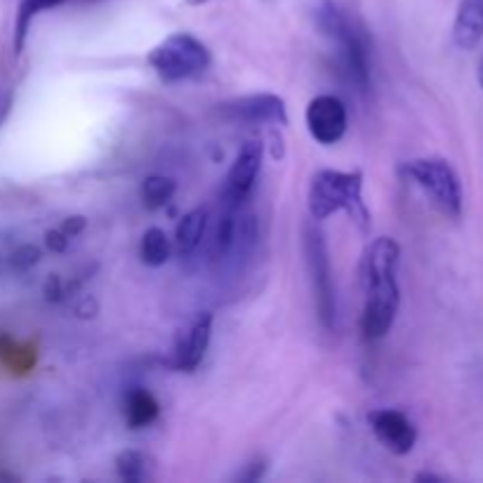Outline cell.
Masks as SVG:
<instances>
[{"label":"cell","mask_w":483,"mask_h":483,"mask_svg":"<svg viewBox=\"0 0 483 483\" xmlns=\"http://www.w3.org/2000/svg\"><path fill=\"white\" fill-rule=\"evenodd\" d=\"M398 262L401 248L389 236L368 243L361 257V288H363V317L361 330L366 340H382L397 321L401 291H398Z\"/></svg>","instance_id":"cell-1"},{"label":"cell","mask_w":483,"mask_h":483,"mask_svg":"<svg viewBox=\"0 0 483 483\" xmlns=\"http://www.w3.org/2000/svg\"><path fill=\"white\" fill-rule=\"evenodd\" d=\"M314 24L335 45L342 71L359 93L371 90V43L366 29L342 10L335 0H318L314 5Z\"/></svg>","instance_id":"cell-2"},{"label":"cell","mask_w":483,"mask_h":483,"mask_svg":"<svg viewBox=\"0 0 483 483\" xmlns=\"http://www.w3.org/2000/svg\"><path fill=\"white\" fill-rule=\"evenodd\" d=\"M347 212L361 231L371 227V210L363 201V174L359 170H318L309 184V215L323 222Z\"/></svg>","instance_id":"cell-3"},{"label":"cell","mask_w":483,"mask_h":483,"mask_svg":"<svg viewBox=\"0 0 483 483\" xmlns=\"http://www.w3.org/2000/svg\"><path fill=\"white\" fill-rule=\"evenodd\" d=\"M147 62L163 83H182L208 71L212 57L199 38L186 31H177L156 45L147 57Z\"/></svg>","instance_id":"cell-4"},{"label":"cell","mask_w":483,"mask_h":483,"mask_svg":"<svg viewBox=\"0 0 483 483\" xmlns=\"http://www.w3.org/2000/svg\"><path fill=\"white\" fill-rule=\"evenodd\" d=\"M403 173L410 182L420 186L441 215L452 222L462 217L465 193H462V182L451 163L443 158H416L403 165Z\"/></svg>","instance_id":"cell-5"},{"label":"cell","mask_w":483,"mask_h":483,"mask_svg":"<svg viewBox=\"0 0 483 483\" xmlns=\"http://www.w3.org/2000/svg\"><path fill=\"white\" fill-rule=\"evenodd\" d=\"M304 255H307V267H309L318 318H321L323 328L333 330L335 317H337V300H335L328 246H326L323 234L317 227H307V229H304Z\"/></svg>","instance_id":"cell-6"},{"label":"cell","mask_w":483,"mask_h":483,"mask_svg":"<svg viewBox=\"0 0 483 483\" xmlns=\"http://www.w3.org/2000/svg\"><path fill=\"white\" fill-rule=\"evenodd\" d=\"M304 123H307V130H309L314 142L323 144V147H333L347 132V106L342 104L340 97H335V94H318L307 104Z\"/></svg>","instance_id":"cell-7"},{"label":"cell","mask_w":483,"mask_h":483,"mask_svg":"<svg viewBox=\"0 0 483 483\" xmlns=\"http://www.w3.org/2000/svg\"><path fill=\"white\" fill-rule=\"evenodd\" d=\"M262 156H264V144L257 142V139H248L238 149L229 173H227V180H224V201H227V205L236 208L253 193L262 170Z\"/></svg>","instance_id":"cell-8"},{"label":"cell","mask_w":483,"mask_h":483,"mask_svg":"<svg viewBox=\"0 0 483 483\" xmlns=\"http://www.w3.org/2000/svg\"><path fill=\"white\" fill-rule=\"evenodd\" d=\"M219 106H222L219 112L231 121H243V123L253 125H279V128L288 125V106L279 94H246V97H236V100L224 102Z\"/></svg>","instance_id":"cell-9"},{"label":"cell","mask_w":483,"mask_h":483,"mask_svg":"<svg viewBox=\"0 0 483 483\" xmlns=\"http://www.w3.org/2000/svg\"><path fill=\"white\" fill-rule=\"evenodd\" d=\"M368 425H371L372 434L378 436L380 443L394 455H408L416 448L417 429L408 417L403 416L401 410H372V413H368Z\"/></svg>","instance_id":"cell-10"},{"label":"cell","mask_w":483,"mask_h":483,"mask_svg":"<svg viewBox=\"0 0 483 483\" xmlns=\"http://www.w3.org/2000/svg\"><path fill=\"white\" fill-rule=\"evenodd\" d=\"M212 340V314L203 311L193 318L192 326L180 333L173 349V368L180 372H193L203 363Z\"/></svg>","instance_id":"cell-11"},{"label":"cell","mask_w":483,"mask_h":483,"mask_svg":"<svg viewBox=\"0 0 483 483\" xmlns=\"http://www.w3.org/2000/svg\"><path fill=\"white\" fill-rule=\"evenodd\" d=\"M483 40V0H462L452 22V43L471 52Z\"/></svg>","instance_id":"cell-12"},{"label":"cell","mask_w":483,"mask_h":483,"mask_svg":"<svg viewBox=\"0 0 483 483\" xmlns=\"http://www.w3.org/2000/svg\"><path fill=\"white\" fill-rule=\"evenodd\" d=\"M125 422L130 429H144L154 425L158 413H161V406L156 401V397L149 389L144 387H132L128 394H125Z\"/></svg>","instance_id":"cell-13"},{"label":"cell","mask_w":483,"mask_h":483,"mask_svg":"<svg viewBox=\"0 0 483 483\" xmlns=\"http://www.w3.org/2000/svg\"><path fill=\"white\" fill-rule=\"evenodd\" d=\"M205 229H208V215H205L203 208L186 212L177 222V229H174V250H177V255L189 257V255L196 253L205 238Z\"/></svg>","instance_id":"cell-14"},{"label":"cell","mask_w":483,"mask_h":483,"mask_svg":"<svg viewBox=\"0 0 483 483\" xmlns=\"http://www.w3.org/2000/svg\"><path fill=\"white\" fill-rule=\"evenodd\" d=\"M64 3H68V0H22V3H19L13 36L14 55H22V52H24L26 38H29V31H31L33 19L40 13H45V10H55V7L64 5Z\"/></svg>","instance_id":"cell-15"},{"label":"cell","mask_w":483,"mask_h":483,"mask_svg":"<svg viewBox=\"0 0 483 483\" xmlns=\"http://www.w3.org/2000/svg\"><path fill=\"white\" fill-rule=\"evenodd\" d=\"M236 234H238V219H236L231 205L219 217L215 231L210 238V257L215 262H222L224 257H229L231 250L236 248Z\"/></svg>","instance_id":"cell-16"},{"label":"cell","mask_w":483,"mask_h":483,"mask_svg":"<svg viewBox=\"0 0 483 483\" xmlns=\"http://www.w3.org/2000/svg\"><path fill=\"white\" fill-rule=\"evenodd\" d=\"M170 238L163 229L151 227L144 231L142 243H139V257L147 267H163L170 260Z\"/></svg>","instance_id":"cell-17"},{"label":"cell","mask_w":483,"mask_h":483,"mask_svg":"<svg viewBox=\"0 0 483 483\" xmlns=\"http://www.w3.org/2000/svg\"><path fill=\"white\" fill-rule=\"evenodd\" d=\"M177 192V182L165 174H151L142 182V201L149 210H158L165 203H170Z\"/></svg>","instance_id":"cell-18"},{"label":"cell","mask_w":483,"mask_h":483,"mask_svg":"<svg viewBox=\"0 0 483 483\" xmlns=\"http://www.w3.org/2000/svg\"><path fill=\"white\" fill-rule=\"evenodd\" d=\"M118 477L128 483H139L147 477V460L139 451H123L116 458Z\"/></svg>","instance_id":"cell-19"},{"label":"cell","mask_w":483,"mask_h":483,"mask_svg":"<svg viewBox=\"0 0 483 483\" xmlns=\"http://www.w3.org/2000/svg\"><path fill=\"white\" fill-rule=\"evenodd\" d=\"M40 262V250L36 246H19L13 255H10V267L14 272H29Z\"/></svg>","instance_id":"cell-20"},{"label":"cell","mask_w":483,"mask_h":483,"mask_svg":"<svg viewBox=\"0 0 483 483\" xmlns=\"http://www.w3.org/2000/svg\"><path fill=\"white\" fill-rule=\"evenodd\" d=\"M68 241H71V238H68L62 229H52L45 234V243H48V248H50L52 253H64V250L68 248Z\"/></svg>","instance_id":"cell-21"},{"label":"cell","mask_w":483,"mask_h":483,"mask_svg":"<svg viewBox=\"0 0 483 483\" xmlns=\"http://www.w3.org/2000/svg\"><path fill=\"white\" fill-rule=\"evenodd\" d=\"M85 217L83 215H74V217H67L62 224H59V229L64 231V234L68 236V238H74V236L81 234L83 229H85Z\"/></svg>","instance_id":"cell-22"},{"label":"cell","mask_w":483,"mask_h":483,"mask_svg":"<svg viewBox=\"0 0 483 483\" xmlns=\"http://www.w3.org/2000/svg\"><path fill=\"white\" fill-rule=\"evenodd\" d=\"M64 295H67V288H64L62 279L59 276H50L48 283H45V298L50 300V302H59Z\"/></svg>","instance_id":"cell-23"},{"label":"cell","mask_w":483,"mask_h":483,"mask_svg":"<svg viewBox=\"0 0 483 483\" xmlns=\"http://www.w3.org/2000/svg\"><path fill=\"white\" fill-rule=\"evenodd\" d=\"M248 467H250V471H246V474H238V479H241V481H257V479H262L264 470H267L264 460H255V462H250Z\"/></svg>","instance_id":"cell-24"},{"label":"cell","mask_w":483,"mask_h":483,"mask_svg":"<svg viewBox=\"0 0 483 483\" xmlns=\"http://www.w3.org/2000/svg\"><path fill=\"white\" fill-rule=\"evenodd\" d=\"M10 104H13V100H10V94H3V97H0V123L5 121L7 112H10Z\"/></svg>","instance_id":"cell-25"},{"label":"cell","mask_w":483,"mask_h":483,"mask_svg":"<svg viewBox=\"0 0 483 483\" xmlns=\"http://www.w3.org/2000/svg\"><path fill=\"white\" fill-rule=\"evenodd\" d=\"M78 314H81V317H85V311H94V302H90V300H85V302L81 304V307H78Z\"/></svg>","instance_id":"cell-26"},{"label":"cell","mask_w":483,"mask_h":483,"mask_svg":"<svg viewBox=\"0 0 483 483\" xmlns=\"http://www.w3.org/2000/svg\"><path fill=\"white\" fill-rule=\"evenodd\" d=\"M417 481H441V477H436V474H417Z\"/></svg>","instance_id":"cell-27"},{"label":"cell","mask_w":483,"mask_h":483,"mask_svg":"<svg viewBox=\"0 0 483 483\" xmlns=\"http://www.w3.org/2000/svg\"><path fill=\"white\" fill-rule=\"evenodd\" d=\"M477 81L483 90V57H481V62H479V68H477Z\"/></svg>","instance_id":"cell-28"},{"label":"cell","mask_w":483,"mask_h":483,"mask_svg":"<svg viewBox=\"0 0 483 483\" xmlns=\"http://www.w3.org/2000/svg\"><path fill=\"white\" fill-rule=\"evenodd\" d=\"M205 3H210V0H189V5H205Z\"/></svg>","instance_id":"cell-29"},{"label":"cell","mask_w":483,"mask_h":483,"mask_svg":"<svg viewBox=\"0 0 483 483\" xmlns=\"http://www.w3.org/2000/svg\"><path fill=\"white\" fill-rule=\"evenodd\" d=\"M0 243H3V234H0Z\"/></svg>","instance_id":"cell-30"}]
</instances>
